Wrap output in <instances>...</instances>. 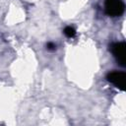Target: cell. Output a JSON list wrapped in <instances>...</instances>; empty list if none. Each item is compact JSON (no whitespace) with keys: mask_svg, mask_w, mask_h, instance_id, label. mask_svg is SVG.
I'll return each mask as SVG.
<instances>
[{"mask_svg":"<svg viewBox=\"0 0 126 126\" xmlns=\"http://www.w3.org/2000/svg\"><path fill=\"white\" fill-rule=\"evenodd\" d=\"M104 9L108 16L119 17L124 13L125 5L122 0H105Z\"/></svg>","mask_w":126,"mask_h":126,"instance_id":"6da1fadb","label":"cell"},{"mask_svg":"<svg viewBox=\"0 0 126 126\" xmlns=\"http://www.w3.org/2000/svg\"><path fill=\"white\" fill-rule=\"evenodd\" d=\"M111 52L116 61L122 67L126 66V44L123 41L111 44Z\"/></svg>","mask_w":126,"mask_h":126,"instance_id":"7a4b0ae2","label":"cell"},{"mask_svg":"<svg viewBox=\"0 0 126 126\" xmlns=\"http://www.w3.org/2000/svg\"><path fill=\"white\" fill-rule=\"evenodd\" d=\"M106 79L109 83L114 85L117 89L124 91L126 87V74L124 72H118V71H113L107 74Z\"/></svg>","mask_w":126,"mask_h":126,"instance_id":"3957f363","label":"cell"},{"mask_svg":"<svg viewBox=\"0 0 126 126\" xmlns=\"http://www.w3.org/2000/svg\"><path fill=\"white\" fill-rule=\"evenodd\" d=\"M64 33L67 37H73L75 34H76V31L74 28L72 27H66L64 29Z\"/></svg>","mask_w":126,"mask_h":126,"instance_id":"277c9868","label":"cell"},{"mask_svg":"<svg viewBox=\"0 0 126 126\" xmlns=\"http://www.w3.org/2000/svg\"><path fill=\"white\" fill-rule=\"evenodd\" d=\"M46 48H47L48 50L53 51V50H55V49H56V45H55L53 42H48V43L46 44Z\"/></svg>","mask_w":126,"mask_h":126,"instance_id":"5b68a950","label":"cell"}]
</instances>
